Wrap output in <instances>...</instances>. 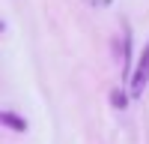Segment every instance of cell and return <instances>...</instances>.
I'll list each match as a JSON object with an SVG mask.
<instances>
[{"instance_id":"3957f363","label":"cell","mask_w":149,"mask_h":144,"mask_svg":"<svg viewBox=\"0 0 149 144\" xmlns=\"http://www.w3.org/2000/svg\"><path fill=\"white\" fill-rule=\"evenodd\" d=\"M86 3H90V6H98V9H107L113 0H86Z\"/></svg>"},{"instance_id":"6da1fadb","label":"cell","mask_w":149,"mask_h":144,"mask_svg":"<svg viewBox=\"0 0 149 144\" xmlns=\"http://www.w3.org/2000/svg\"><path fill=\"white\" fill-rule=\"evenodd\" d=\"M128 81H131V99H140L143 90H146V84H149V42L143 45L134 69L128 72Z\"/></svg>"},{"instance_id":"7a4b0ae2","label":"cell","mask_w":149,"mask_h":144,"mask_svg":"<svg viewBox=\"0 0 149 144\" xmlns=\"http://www.w3.org/2000/svg\"><path fill=\"white\" fill-rule=\"evenodd\" d=\"M110 102H113V108H119V111L128 105V99H125V93H122V90H113V93H110Z\"/></svg>"}]
</instances>
